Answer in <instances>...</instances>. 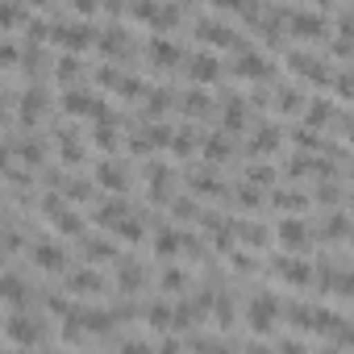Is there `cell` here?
<instances>
[{"mask_svg": "<svg viewBox=\"0 0 354 354\" xmlns=\"http://www.w3.org/2000/svg\"><path fill=\"white\" fill-rule=\"evenodd\" d=\"M167 317H171V313H167L162 304H158V308H150V325H158V329H162V325H171Z\"/></svg>", "mask_w": 354, "mask_h": 354, "instance_id": "14", "label": "cell"}, {"mask_svg": "<svg viewBox=\"0 0 354 354\" xmlns=\"http://www.w3.org/2000/svg\"><path fill=\"white\" fill-rule=\"evenodd\" d=\"M321 5H329V0H321Z\"/></svg>", "mask_w": 354, "mask_h": 354, "instance_id": "16", "label": "cell"}, {"mask_svg": "<svg viewBox=\"0 0 354 354\" xmlns=\"http://www.w3.org/2000/svg\"><path fill=\"white\" fill-rule=\"evenodd\" d=\"M96 288H100V279H96L92 271H88V275H75V279H71V292H96Z\"/></svg>", "mask_w": 354, "mask_h": 354, "instance_id": "11", "label": "cell"}, {"mask_svg": "<svg viewBox=\"0 0 354 354\" xmlns=\"http://www.w3.org/2000/svg\"><path fill=\"white\" fill-rule=\"evenodd\" d=\"M201 38L213 42V46H234V34H230L225 26H209V21H205V26H201Z\"/></svg>", "mask_w": 354, "mask_h": 354, "instance_id": "6", "label": "cell"}, {"mask_svg": "<svg viewBox=\"0 0 354 354\" xmlns=\"http://www.w3.org/2000/svg\"><path fill=\"white\" fill-rule=\"evenodd\" d=\"M188 75H192V80H201V84H213V80L221 75V63H217L213 55H196V59L188 63Z\"/></svg>", "mask_w": 354, "mask_h": 354, "instance_id": "2", "label": "cell"}, {"mask_svg": "<svg viewBox=\"0 0 354 354\" xmlns=\"http://www.w3.org/2000/svg\"><path fill=\"white\" fill-rule=\"evenodd\" d=\"M150 59H154L158 67H171V63H175V46H171V42H158V46H150Z\"/></svg>", "mask_w": 354, "mask_h": 354, "instance_id": "10", "label": "cell"}, {"mask_svg": "<svg viewBox=\"0 0 354 354\" xmlns=\"http://www.w3.org/2000/svg\"><path fill=\"white\" fill-rule=\"evenodd\" d=\"M275 317H279V304H275V296H259L250 308H246V321H250V329H271L275 325Z\"/></svg>", "mask_w": 354, "mask_h": 354, "instance_id": "1", "label": "cell"}, {"mask_svg": "<svg viewBox=\"0 0 354 354\" xmlns=\"http://www.w3.org/2000/svg\"><path fill=\"white\" fill-rule=\"evenodd\" d=\"M213 5H217V9H242L246 0H213Z\"/></svg>", "mask_w": 354, "mask_h": 354, "instance_id": "15", "label": "cell"}, {"mask_svg": "<svg viewBox=\"0 0 354 354\" xmlns=\"http://www.w3.org/2000/svg\"><path fill=\"white\" fill-rule=\"evenodd\" d=\"M292 34H296V38H321V34H325V21H321L317 13H300V17L292 21Z\"/></svg>", "mask_w": 354, "mask_h": 354, "instance_id": "4", "label": "cell"}, {"mask_svg": "<svg viewBox=\"0 0 354 354\" xmlns=\"http://www.w3.org/2000/svg\"><path fill=\"white\" fill-rule=\"evenodd\" d=\"M34 259H38V267H55V271H63V263H67L59 246H38V250H34Z\"/></svg>", "mask_w": 354, "mask_h": 354, "instance_id": "7", "label": "cell"}, {"mask_svg": "<svg viewBox=\"0 0 354 354\" xmlns=\"http://www.w3.org/2000/svg\"><path fill=\"white\" fill-rule=\"evenodd\" d=\"M275 271H279L283 279H292L296 288H304V283H308V275H313V271H308L304 263H296V259H279V263H275Z\"/></svg>", "mask_w": 354, "mask_h": 354, "instance_id": "5", "label": "cell"}, {"mask_svg": "<svg viewBox=\"0 0 354 354\" xmlns=\"http://www.w3.org/2000/svg\"><path fill=\"white\" fill-rule=\"evenodd\" d=\"M34 5H38V0H34Z\"/></svg>", "mask_w": 354, "mask_h": 354, "instance_id": "17", "label": "cell"}, {"mask_svg": "<svg viewBox=\"0 0 354 354\" xmlns=\"http://www.w3.org/2000/svg\"><path fill=\"white\" fill-rule=\"evenodd\" d=\"M279 242L300 246V242H304V225H300V221H283V225H279Z\"/></svg>", "mask_w": 354, "mask_h": 354, "instance_id": "9", "label": "cell"}, {"mask_svg": "<svg viewBox=\"0 0 354 354\" xmlns=\"http://www.w3.org/2000/svg\"><path fill=\"white\" fill-rule=\"evenodd\" d=\"M238 71H242V75H267V63H263V59H242Z\"/></svg>", "mask_w": 354, "mask_h": 354, "instance_id": "12", "label": "cell"}, {"mask_svg": "<svg viewBox=\"0 0 354 354\" xmlns=\"http://www.w3.org/2000/svg\"><path fill=\"white\" fill-rule=\"evenodd\" d=\"M9 337H13V342H26V346H34V342L42 337V329L34 325V317H13V321H9Z\"/></svg>", "mask_w": 354, "mask_h": 354, "instance_id": "3", "label": "cell"}, {"mask_svg": "<svg viewBox=\"0 0 354 354\" xmlns=\"http://www.w3.org/2000/svg\"><path fill=\"white\" fill-rule=\"evenodd\" d=\"M0 296H5V300H26V283L21 279H13V275H5V279H0Z\"/></svg>", "mask_w": 354, "mask_h": 354, "instance_id": "8", "label": "cell"}, {"mask_svg": "<svg viewBox=\"0 0 354 354\" xmlns=\"http://www.w3.org/2000/svg\"><path fill=\"white\" fill-rule=\"evenodd\" d=\"M88 259H92V263L109 259V246H104V242H92V246H88Z\"/></svg>", "mask_w": 354, "mask_h": 354, "instance_id": "13", "label": "cell"}]
</instances>
